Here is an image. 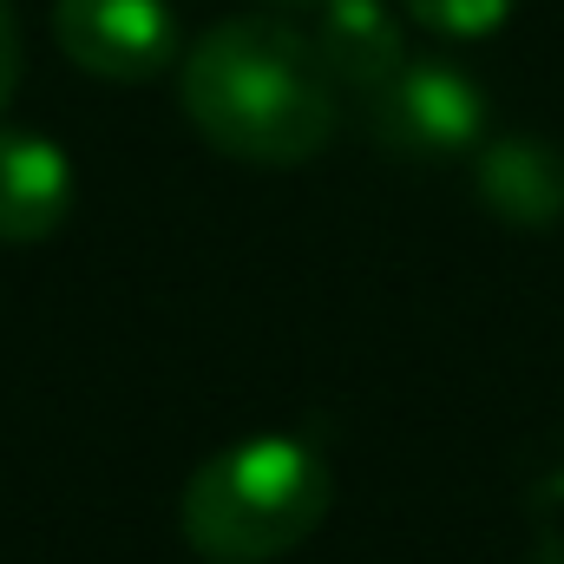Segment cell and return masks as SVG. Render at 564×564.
<instances>
[{
  "instance_id": "cell-1",
  "label": "cell",
  "mask_w": 564,
  "mask_h": 564,
  "mask_svg": "<svg viewBox=\"0 0 564 564\" xmlns=\"http://www.w3.org/2000/svg\"><path fill=\"white\" fill-rule=\"evenodd\" d=\"M177 106L197 139L237 164L289 171L335 144L341 106L308 33L282 20H217L177 66Z\"/></svg>"
},
{
  "instance_id": "cell-2",
  "label": "cell",
  "mask_w": 564,
  "mask_h": 564,
  "mask_svg": "<svg viewBox=\"0 0 564 564\" xmlns=\"http://www.w3.org/2000/svg\"><path fill=\"white\" fill-rule=\"evenodd\" d=\"M335 506L328 459L295 433H250L210 453L177 499V532L204 564H276Z\"/></svg>"
},
{
  "instance_id": "cell-3",
  "label": "cell",
  "mask_w": 564,
  "mask_h": 564,
  "mask_svg": "<svg viewBox=\"0 0 564 564\" xmlns=\"http://www.w3.org/2000/svg\"><path fill=\"white\" fill-rule=\"evenodd\" d=\"M368 132L394 158H459L486 139V93L453 59H408L368 93Z\"/></svg>"
},
{
  "instance_id": "cell-4",
  "label": "cell",
  "mask_w": 564,
  "mask_h": 564,
  "mask_svg": "<svg viewBox=\"0 0 564 564\" xmlns=\"http://www.w3.org/2000/svg\"><path fill=\"white\" fill-rule=\"evenodd\" d=\"M59 53L112 86H144L177 59V13L164 0H53Z\"/></svg>"
},
{
  "instance_id": "cell-5",
  "label": "cell",
  "mask_w": 564,
  "mask_h": 564,
  "mask_svg": "<svg viewBox=\"0 0 564 564\" xmlns=\"http://www.w3.org/2000/svg\"><path fill=\"white\" fill-rule=\"evenodd\" d=\"M308 46H315L322 73L361 99L408 66V33H401V13L388 0H322Z\"/></svg>"
},
{
  "instance_id": "cell-6",
  "label": "cell",
  "mask_w": 564,
  "mask_h": 564,
  "mask_svg": "<svg viewBox=\"0 0 564 564\" xmlns=\"http://www.w3.org/2000/svg\"><path fill=\"white\" fill-rule=\"evenodd\" d=\"M73 217V158L40 132L0 126V243H46Z\"/></svg>"
},
{
  "instance_id": "cell-7",
  "label": "cell",
  "mask_w": 564,
  "mask_h": 564,
  "mask_svg": "<svg viewBox=\"0 0 564 564\" xmlns=\"http://www.w3.org/2000/svg\"><path fill=\"white\" fill-rule=\"evenodd\" d=\"M473 177L486 210L519 230H545L564 217V158L545 139H492L479 151Z\"/></svg>"
},
{
  "instance_id": "cell-8",
  "label": "cell",
  "mask_w": 564,
  "mask_h": 564,
  "mask_svg": "<svg viewBox=\"0 0 564 564\" xmlns=\"http://www.w3.org/2000/svg\"><path fill=\"white\" fill-rule=\"evenodd\" d=\"M512 7L519 0H401V13L440 40H486L512 20Z\"/></svg>"
},
{
  "instance_id": "cell-9",
  "label": "cell",
  "mask_w": 564,
  "mask_h": 564,
  "mask_svg": "<svg viewBox=\"0 0 564 564\" xmlns=\"http://www.w3.org/2000/svg\"><path fill=\"white\" fill-rule=\"evenodd\" d=\"M20 66H26L20 20H13V0H0V112H7V99L20 93Z\"/></svg>"
},
{
  "instance_id": "cell-10",
  "label": "cell",
  "mask_w": 564,
  "mask_h": 564,
  "mask_svg": "<svg viewBox=\"0 0 564 564\" xmlns=\"http://www.w3.org/2000/svg\"><path fill=\"white\" fill-rule=\"evenodd\" d=\"M276 7H322V0H276Z\"/></svg>"
}]
</instances>
